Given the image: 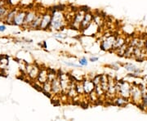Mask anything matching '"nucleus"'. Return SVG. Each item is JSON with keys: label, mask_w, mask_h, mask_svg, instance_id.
I'll return each mask as SVG.
<instances>
[{"label": "nucleus", "mask_w": 147, "mask_h": 121, "mask_svg": "<svg viewBox=\"0 0 147 121\" xmlns=\"http://www.w3.org/2000/svg\"><path fill=\"white\" fill-rule=\"evenodd\" d=\"M66 18L63 11L59 9L53 10L52 12V22L50 29L52 30H61L65 26Z\"/></svg>", "instance_id": "nucleus-1"}, {"label": "nucleus", "mask_w": 147, "mask_h": 121, "mask_svg": "<svg viewBox=\"0 0 147 121\" xmlns=\"http://www.w3.org/2000/svg\"><path fill=\"white\" fill-rule=\"evenodd\" d=\"M131 85L124 80L116 81V92L117 96H121L126 98H130Z\"/></svg>", "instance_id": "nucleus-2"}, {"label": "nucleus", "mask_w": 147, "mask_h": 121, "mask_svg": "<svg viewBox=\"0 0 147 121\" xmlns=\"http://www.w3.org/2000/svg\"><path fill=\"white\" fill-rule=\"evenodd\" d=\"M130 98L134 104H137L138 106H142V90L139 85L131 86Z\"/></svg>", "instance_id": "nucleus-3"}, {"label": "nucleus", "mask_w": 147, "mask_h": 121, "mask_svg": "<svg viewBox=\"0 0 147 121\" xmlns=\"http://www.w3.org/2000/svg\"><path fill=\"white\" fill-rule=\"evenodd\" d=\"M116 37L117 35H115V34L105 35L104 39L100 43V49L103 51H111L114 46Z\"/></svg>", "instance_id": "nucleus-4"}, {"label": "nucleus", "mask_w": 147, "mask_h": 121, "mask_svg": "<svg viewBox=\"0 0 147 121\" xmlns=\"http://www.w3.org/2000/svg\"><path fill=\"white\" fill-rule=\"evenodd\" d=\"M25 67L26 72L28 74L29 78L31 80H36L41 68H39V66L36 64H26Z\"/></svg>", "instance_id": "nucleus-5"}, {"label": "nucleus", "mask_w": 147, "mask_h": 121, "mask_svg": "<svg viewBox=\"0 0 147 121\" xmlns=\"http://www.w3.org/2000/svg\"><path fill=\"white\" fill-rule=\"evenodd\" d=\"M86 11H87L84 10V9H79L76 13H74V16L72 21H71V26L74 29H75V30L80 29V25L82 23V21L84 19Z\"/></svg>", "instance_id": "nucleus-6"}, {"label": "nucleus", "mask_w": 147, "mask_h": 121, "mask_svg": "<svg viewBox=\"0 0 147 121\" xmlns=\"http://www.w3.org/2000/svg\"><path fill=\"white\" fill-rule=\"evenodd\" d=\"M38 11L35 9H29L26 11V15L25 17V21H24V24L22 27L24 28H30L32 22L35 19V17L38 15Z\"/></svg>", "instance_id": "nucleus-7"}, {"label": "nucleus", "mask_w": 147, "mask_h": 121, "mask_svg": "<svg viewBox=\"0 0 147 121\" xmlns=\"http://www.w3.org/2000/svg\"><path fill=\"white\" fill-rule=\"evenodd\" d=\"M51 22H52V13L50 12H44L42 14V21H41V25L39 27V30H46L50 29L51 26Z\"/></svg>", "instance_id": "nucleus-8"}, {"label": "nucleus", "mask_w": 147, "mask_h": 121, "mask_svg": "<svg viewBox=\"0 0 147 121\" xmlns=\"http://www.w3.org/2000/svg\"><path fill=\"white\" fill-rule=\"evenodd\" d=\"M27 10H24V9H19L18 12L16 13V15L14 17V20L12 22V25H15L16 26H22L24 24V21H25V17L26 15Z\"/></svg>", "instance_id": "nucleus-9"}, {"label": "nucleus", "mask_w": 147, "mask_h": 121, "mask_svg": "<svg viewBox=\"0 0 147 121\" xmlns=\"http://www.w3.org/2000/svg\"><path fill=\"white\" fill-rule=\"evenodd\" d=\"M92 21H93V14L92 12L87 11L85 15H84V19L82 21V23L80 25V29L79 30H81L82 31L85 30L89 26L90 24L92 22Z\"/></svg>", "instance_id": "nucleus-10"}, {"label": "nucleus", "mask_w": 147, "mask_h": 121, "mask_svg": "<svg viewBox=\"0 0 147 121\" xmlns=\"http://www.w3.org/2000/svg\"><path fill=\"white\" fill-rule=\"evenodd\" d=\"M52 94L53 95H61L62 94V88L61 85V81L57 76L52 80Z\"/></svg>", "instance_id": "nucleus-11"}, {"label": "nucleus", "mask_w": 147, "mask_h": 121, "mask_svg": "<svg viewBox=\"0 0 147 121\" xmlns=\"http://www.w3.org/2000/svg\"><path fill=\"white\" fill-rule=\"evenodd\" d=\"M11 8L10 5L7 3V0H1L0 1V21H4L6 15Z\"/></svg>", "instance_id": "nucleus-12"}, {"label": "nucleus", "mask_w": 147, "mask_h": 121, "mask_svg": "<svg viewBox=\"0 0 147 121\" xmlns=\"http://www.w3.org/2000/svg\"><path fill=\"white\" fill-rule=\"evenodd\" d=\"M18 7H12L11 8L9 9L7 14L6 15L5 19H4V22L8 24V25H12V22H13V20H14V17L16 15V13L18 12Z\"/></svg>", "instance_id": "nucleus-13"}, {"label": "nucleus", "mask_w": 147, "mask_h": 121, "mask_svg": "<svg viewBox=\"0 0 147 121\" xmlns=\"http://www.w3.org/2000/svg\"><path fill=\"white\" fill-rule=\"evenodd\" d=\"M47 79H48V70L45 68H41L36 79L37 83L42 86V84H44L47 80Z\"/></svg>", "instance_id": "nucleus-14"}, {"label": "nucleus", "mask_w": 147, "mask_h": 121, "mask_svg": "<svg viewBox=\"0 0 147 121\" xmlns=\"http://www.w3.org/2000/svg\"><path fill=\"white\" fill-rule=\"evenodd\" d=\"M84 93L86 95H89L92 91L95 90V84L92 79H85L83 81Z\"/></svg>", "instance_id": "nucleus-15"}, {"label": "nucleus", "mask_w": 147, "mask_h": 121, "mask_svg": "<svg viewBox=\"0 0 147 121\" xmlns=\"http://www.w3.org/2000/svg\"><path fill=\"white\" fill-rule=\"evenodd\" d=\"M42 14L43 13H40V12L38 13L35 19L34 20V21L32 22V24L30 25V29H32V30H38V29H39L40 25H41V21H42Z\"/></svg>", "instance_id": "nucleus-16"}, {"label": "nucleus", "mask_w": 147, "mask_h": 121, "mask_svg": "<svg viewBox=\"0 0 147 121\" xmlns=\"http://www.w3.org/2000/svg\"><path fill=\"white\" fill-rule=\"evenodd\" d=\"M128 101H129L128 98L121 97V96H116L113 99L114 103L118 106H125L128 103Z\"/></svg>", "instance_id": "nucleus-17"}, {"label": "nucleus", "mask_w": 147, "mask_h": 121, "mask_svg": "<svg viewBox=\"0 0 147 121\" xmlns=\"http://www.w3.org/2000/svg\"><path fill=\"white\" fill-rule=\"evenodd\" d=\"M124 68L126 69L127 71L131 72L133 74H138L142 73V70L140 68L137 67L135 65H132L131 63H127L124 65Z\"/></svg>", "instance_id": "nucleus-18"}, {"label": "nucleus", "mask_w": 147, "mask_h": 121, "mask_svg": "<svg viewBox=\"0 0 147 121\" xmlns=\"http://www.w3.org/2000/svg\"><path fill=\"white\" fill-rule=\"evenodd\" d=\"M125 42H126L125 38L122 37V36H118V35H117V37H116L115 39V43H114V46H113L112 50L115 52L118 48H119L121 46H123V45L125 43Z\"/></svg>", "instance_id": "nucleus-19"}, {"label": "nucleus", "mask_w": 147, "mask_h": 121, "mask_svg": "<svg viewBox=\"0 0 147 121\" xmlns=\"http://www.w3.org/2000/svg\"><path fill=\"white\" fill-rule=\"evenodd\" d=\"M8 65V58L5 57V56H3L0 57V67H3V69H4Z\"/></svg>", "instance_id": "nucleus-20"}, {"label": "nucleus", "mask_w": 147, "mask_h": 121, "mask_svg": "<svg viewBox=\"0 0 147 121\" xmlns=\"http://www.w3.org/2000/svg\"><path fill=\"white\" fill-rule=\"evenodd\" d=\"M20 1L21 0H7V3L11 7H16V5H18Z\"/></svg>", "instance_id": "nucleus-21"}, {"label": "nucleus", "mask_w": 147, "mask_h": 121, "mask_svg": "<svg viewBox=\"0 0 147 121\" xmlns=\"http://www.w3.org/2000/svg\"><path fill=\"white\" fill-rule=\"evenodd\" d=\"M92 80V82L94 83L95 86L97 85V84H100V74H96Z\"/></svg>", "instance_id": "nucleus-22"}, {"label": "nucleus", "mask_w": 147, "mask_h": 121, "mask_svg": "<svg viewBox=\"0 0 147 121\" xmlns=\"http://www.w3.org/2000/svg\"><path fill=\"white\" fill-rule=\"evenodd\" d=\"M88 60L86 57H82L79 60V65L82 66H88Z\"/></svg>", "instance_id": "nucleus-23"}, {"label": "nucleus", "mask_w": 147, "mask_h": 121, "mask_svg": "<svg viewBox=\"0 0 147 121\" xmlns=\"http://www.w3.org/2000/svg\"><path fill=\"white\" fill-rule=\"evenodd\" d=\"M65 63L66 64L67 66H74V67H79V65L74 63H69V62H65Z\"/></svg>", "instance_id": "nucleus-24"}, {"label": "nucleus", "mask_w": 147, "mask_h": 121, "mask_svg": "<svg viewBox=\"0 0 147 121\" xmlns=\"http://www.w3.org/2000/svg\"><path fill=\"white\" fill-rule=\"evenodd\" d=\"M98 59H99V58L97 57H90V62H97Z\"/></svg>", "instance_id": "nucleus-25"}, {"label": "nucleus", "mask_w": 147, "mask_h": 121, "mask_svg": "<svg viewBox=\"0 0 147 121\" xmlns=\"http://www.w3.org/2000/svg\"><path fill=\"white\" fill-rule=\"evenodd\" d=\"M6 30V26L4 25H2L0 26V32H3Z\"/></svg>", "instance_id": "nucleus-26"}, {"label": "nucleus", "mask_w": 147, "mask_h": 121, "mask_svg": "<svg viewBox=\"0 0 147 121\" xmlns=\"http://www.w3.org/2000/svg\"><path fill=\"white\" fill-rule=\"evenodd\" d=\"M55 37L57 38V39H65L66 36H62V34H60V35H55Z\"/></svg>", "instance_id": "nucleus-27"}, {"label": "nucleus", "mask_w": 147, "mask_h": 121, "mask_svg": "<svg viewBox=\"0 0 147 121\" xmlns=\"http://www.w3.org/2000/svg\"><path fill=\"white\" fill-rule=\"evenodd\" d=\"M143 79H144L145 81H147V75H145V76L143 77Z\"/></svg>", "instance_id": "nucleus-28"}, {"label": "nucleus", "mask_w": 147, "mask_h": 121, "mask_svg": "<svg viewBox=\"0 0 147 121\" xmlns=\"http://www.w3.org/2000/svg\"><path fill=\"white\" fill-rule=\"evenodd\" d=\"M146 108H147V104H146Z\"/></svg>", "instance_id": "nucleus-29"}, {"label": "nucleus", "mask_w": 147, "mask_h": 121, "mask_svg": "<svg viewBox=\"0 0 147 121\" xmlns=\"http://www.w3.org/2000/svg\"><path fill=\"white\" fill-rule=\"evenodd\" d=\"M0 1H1V0H0Z\"/></svg>", "instance_id": "nucleus-30"}]
</instances>
